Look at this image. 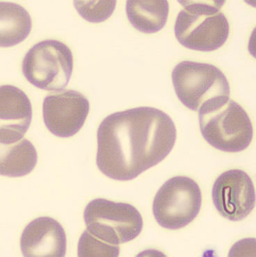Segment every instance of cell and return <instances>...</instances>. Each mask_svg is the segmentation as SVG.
Segmentation results:
<instances>
[{
	"label": "cell",
	"instance_id": "cell-1",
	"mask_svg": "<svg viewBox=\"0 0 256 257\" xmlns=\"http://www.w3.org/2000/svg\"><path fill=\"white\" fill-rule=\"evenodd\" d=\"M176 138L173 120L160 109L140 106L116 112L98 130L96 164L112 180H134L164 160Z\"/></svg>",
	"mask_w": 256,
	"mask_h": 257
},
{
	"label": "cell",
	"instance_id": "cell-2",
	"mask_svg": "<svg viewBox=\"0 0 256 257\" xmlns=\"http://www.w3.org/2000/svg\"><path fill=\"white\" fill-rule=\"evenodd\" d=\"M199 120L205 140L221 151H244L253 139L249 116L229 96H219L204 103L199 110Z\"/></svg>",
	"mask_w": 256,
	"mask_h": 257
},
{
	"label": "cell",
	"instance_id": "cell-3",
	"mask_svg": "<svg viewBox=\"0 0 256 257\" xmlns=\"http://www.w3.org/2000/svg\"><path fill=\"white\" fill-rule=\"evenodd\" d=\"M183 9L176 18L174 32L185 48L212 52L228 39L230 25L220 9L224 2L180 1Z\"/></svg>",
	"mask_w": 256,
	"mask_h": 257
},
{
	"label": "cell",
	"instance_id": "cell-4",
	"mask_svg": "<svg viewBox=\"0 0 256 257\" xmlns=\"http://www.w3.org/2000/svg\"><path fill=\"white\" fill-rule=\"evenodd\" d=\"M87 230L107 243L119 245L134 240L142 231L141 213L134 206L97 198L83 212Z\"/></svg>",
	"mask_w": 256,
	"mask_h": 257
},
{
	"label": "cell",
	"instance_id": "cell-5",
	"mask_svg": "<svg viewBox=\"0 0 256 257\" xmlns=\"http://www.w3.org/2000/svg\"><path fill=\"white\" fill-rule=\"evenodd\" d=\"M23 73L31 84L48 91H60L68 85L73 56L64 43L45 40L30 49L23 61Z\"/></svg>",
	"mask_w": 256,
	"mask_h": 257
},
{
	"label": "cell",
	"instance_id": "cell-6",
	"mask_svg": "<svg viewBox=\"0 0 256 257\" xmlns=\"http://www.w3.org/2000/svg\"><path fill=\"white\" fill-rule=\"evenodd\" d=\"M172 78L178 98L192 111H199L210 99L230 94L226 76L209 63L181 61L174 68Z\"/></svg>",
	"mask_w": 256,
	"mask_h": 257
},
{
	"label": "cell",
	"instance_id": "cell-7",
	"mask_svg": "<svg viewBox=\"0 0 256 257\" xmlns=\"http://www.w3.org/2000/svg\"><path fill=\"white\" fill-rule=\"evenodd\" d=\"M202 204V193L195 181L188 177H172L156 193L152 212L165 229L176 230L197 218Z\"/></svg>",
	"mask_w": 256,
	"mask_h": 257
},
{
	"label": "cell",
	"instance_id": "cell-8",
	"mask_svg": "<svg viewBox=\"0 0 256 257\" xmlns=\"http://www.w3.org/2000/svg\"><path fill=\"white\" fill-rule=\"evenodd\" d=\"M212 198L218 212L231 221H239L255 207V188L246 172L230 170L219 175L214 184Z\"/></svg>",
	"mask_w": 256,
	"mask_h": 257
},
{
	"label": "cell",
	"instance_id": "cell-9",
	"mask_svg": "<svg viewBox=\"0 0 256 257\" xmlns=\"http://www.w3.org/2000/svg\"><path fill=\"white\" fill-rule=\"evenodd\" d=\"M90 110V102L84 95L76 90H65L45 97L43 120L52 135L71 137L82 127Z\"/></svg>",
	"mask_w": 256,
	"mask_h": 257
},
{
	"label": "cell",
	"instance_id": "cell-10",
	"mask_svg": "<svg viewBox=\"0 0 256 257\" xmlns=\"http://www.w3.org/2000/svg\"><path fill=\"white\" fill-rule=\"evenodd\" d=\"M32 104L23 90L12 86L0 87V142L12 145L21 141L30 128Z\"/></svg>",
	"mask_w": 256,
	"mask_h": 257
},
{
	"label": "cell",
	"instance_id": "cell-11",
	"mask_svg": "<svg viewBox=\"0 0 256 257\" xmlns=\"http://www.w3.org/2000/svg\"><path fill=\"white\" fill-rule=\"evenodd\" d=\"M67 240L61 224L50 217H40L27 224L22 233L24 256H64Z\"/></svg>",
	"mask_w": 256,
	"mask_h": 257
},
{
	"label": "cell",
	"instance_id": "cell-12",
	"mask_svg": "<svg viewBox=\"0 0 256 257\" xmlns=\"http://www.w3.org/2000/svg\"><path fill=\"white\" fill-rule=\"evenodd\" d=\"M32 18L18 4L0 3V45L9 48L23 42L32 30Z\"/></svg>",
	"mask_w": 256,
	"mask_h": 257
},
{
	"label": "cell",
	"instance_id": "cell-13",
	"mask_svg": "<svg viewBox=\"0 0 256 257\" xmlns=\"http://www.w3.org/2000/svg\"><path fill=\"white\" fill-rule=\"evenodd\" d=\"M169 12L167 1H128L126 14L136 30L145 34L159 32L166 25Z\"/></svg>",
	"mask_w": 256,
	"mask_h": 257
},
{
	"label": "cell",
	"instance_id": "cell-14",
	"mask_svg": "<svg viewBox=\"0 0 256 257\" xmlns=\"http://www.w3.org/2000/svg\"><path fill=\"white\" fill-rule=\"evenodd\" d=\"M37 160L35 147L26 139L12 145H1L0 173L9 177L25 176L33 171Z\"/></svg>",
	"mask_w": 256,
	"mask_h": 257
},
{
	"label": "cell",
	"instance_id": "cell-15",
	"mask_svg": "<svg viewBox=\"0 0 256 257\" xmlns=\"http://www.w3.org/2000/svg\"><path fill=\"white\" fill-rule=\"evenodd\" d=\"M119 252V245H111L100 240L87 229L83 231L78 242L79 256H118Z\"/></svg>",
	"mask_w": 256,
	"mask_h": 257
},
{
	"label": "cell",
	"instance_id": "cell-16",
	"mask_svg": "<svg viewBox=\"0 0 256 257\" xmlns=\"http://www.w3.org/2000/svg\"><path fill=\"white\" fill-rule=\"evenodd\" d=\"M79 15L88 22L99 23L108 20L116 9V1H74Z\"/></svg>",
	"mask_w": 256,
	"mask_h": 257
}]
</instances>
